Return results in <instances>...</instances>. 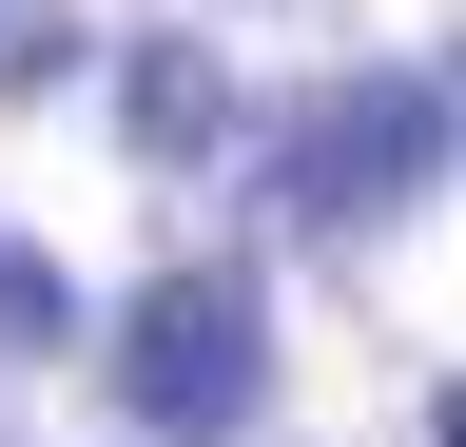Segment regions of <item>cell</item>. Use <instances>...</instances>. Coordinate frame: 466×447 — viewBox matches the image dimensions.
<instances>
[{
    "mask_svg": "<svg viewBox=\"0 0 466 447\" xmlns=\"http://www.w3.org/2000/svg\"><path fill=\"white\" fill-rule=\"evenodd\" d=\"M116 137L137 156H214L233 137V78L195 59V39H137V59H116Z\"/></svg>",
    "mask_w": 466,
    "mask_h": 447,
    "instance_id": "cell-3",
    "label": "cell"
},
{
    "mask_svg": "<svg viewBox=\"0 0 466 447\" xmlns=\"http://www.w3.org/2000/svg\"><path fill=\"white\" fill-rule=\"evenodd\" d=\"M116 428H156V447H233L272 409V292L253 272H156L137 311H116Z\"/></svg>",
    "mask_w": 466,
    "mask_h": 447,
    "instance_id": "cell-1",
    "label": "cell"
},
{
    "mask_svg": "<svg viewBox=\"0 0 466 447\" xmlns=\"http://www.w3.org/2000/svg\"><path fill=\"white\" fill-rule=\"evenodd\" d=\"M0 330H20V350L58 330V292H39V253H0Z\"/></svg>",
    "mask_w": 466,
    "mask_h": 447,
    "instance_id": "cell-4",
    "label": "cell"
},
{
    "mask_svg": "<svg viewBox=\"0 0 466 447\" xmlns=\"http://www.w3.org/2000/svg\"><path fill=\"white\" fill-rule=\"evenodd\" d=\"M428 176H447V59L350 78V97H330V137L291 156V195H330V214H350V195H428Z\"/></svg>",
    "mask_w": 466,
    "mask_h": 447,
    "instance_id": "cell-2",
    "label": "cell"
}]
</instances>
